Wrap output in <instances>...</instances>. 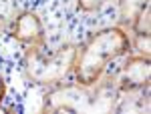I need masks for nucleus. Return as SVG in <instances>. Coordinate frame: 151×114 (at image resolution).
Segmentation results:
<instances>
[{"label": "nucleus", "instance_id": "5", "mask_svg": "<svg viewBox=\"0 0 151 114\" xmlns=\"http://www.w3.org/2000/svg\"><path fill=\"white\" fill-rule=\"evenodd\" d=\"M149 16H151V8L149 4L147 6H143L137 14H135V18H133V22H131V26H133V32L137 36H149Z\"/></svg>", "mask_w": 151, "mask_h": 114}, {"label": "nucleus", "instance_id": "2", "mask_svg": "<svg viewBox=\"0 0 151 114\" xmlns=\"http://www.w3.org/2000/svg\"><path fill=\"white\" fill-rule=\"evenodd\" d=\"M75 56H77V50L73 48H63L50 56L38 54V50H32L26 56V74L30 80L40 84L58 82L73 70Z\"/></svg>", "mask_w": 151, "mask_h": 114}, {"label": "nucleus", "instance_id": "8", "mask_svg": "<svg viewBox=\"0 0 151 114\" xmlns=\"http://www.w3.org/2000/svg\"><path fill=\"white\" fill-rule=\"evenodd\" d=\"M4 96H6V82H4V78L0 76V106H2V102H4Z\"/></svg>", "mask_w": 151, "mask_h": 114}, {"label": "nucleus", "instance_id": "1", "mask_svg": "<svg viewBox=\"0 0 151 114\" xmlns=\"http://www.w3.org/2000/svg\"><path fill=\"white\" fill-rule=\"evenodd\" d=\"M131 50L129 36L119 26H109L95 32L85 44L77 50L73 72L79 84L91 86L101 78L107 66L119 56L127 54Z\"/></svg>", "mask_w": 151, "mask_h": 114}, {"label": "nucleus", "instance_id": "4", "mask_svg": "<svg viewBox=\"0 0 151 114\" xmlns=\"http://www.w3.org/2000/svg\"><path fill=\"white\" fill-rule=\"evenodd\" d=\"M149 78H151L149 56H131L127 58L117 82H119V88L123 92H131L141 88V86H147Z\"/></svg>", "mask_w": 151, "mask_h": 114}, {"label": "nucleus", "instance_id": "7", "mask_svg": "<svg viewBox=\"0 0 151 114\" xmlns=\"http://www.w3.org/2000/svg\"><path fill=\"white\" fill-rule=\"evenodd\" d=\"M107 2H109V0H79L77 4H79V8H81L83 12H93V10L103 8Z\"/></svg>", "mask_w": 151, "mask_h": 114}, {"label": "nucleus", "instance_id": "3", "mask_svg": "<svg viewBox=\"0 0 151 114\" xmlns=\"http://www.w3.org/2000/svg\"><path fill=\"white\" fill-rule=\"evenodd\" d=\"M10 36L16 38L18 42L28 44L36 48V46L45 44V26L42 20L38 18V14L32 10H22L18 12L10 24Z\"/></svg>", "mask_w": 151, "mask_h": 114}, {"label": "nucleus", "instance_id": "6", "mask_svg": "<svg viewBox=\"0 0 151 114\" xmlns=\"http://www.w3.org/2000/svg\"><path fill=\"white\" fill-rule=\"evenodd\" d=\"M149 4V0H123L121 2V18L123 20H131L133 22V18H135V14L143 8V6H147Z\"/></svg>", "mask_w": 151, "mask_h": 114}]
</instances>
